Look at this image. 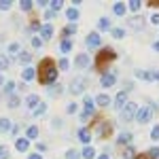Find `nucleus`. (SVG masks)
I'll list each match as a JSON object with an SVG mask.
<instances>
[{"instance_id": "obj_1", "label": "nucleus", "mask_w": 159, "mask_h": 159, "mask_svg": "<svg viewBox=\"0 0 159 159\" xmlns=\"http://www.w3.org/2000/svg\"><path fill=\"white\" fill-rule=\"evenodd\" d=\"M36 72H38L40 83H45V85H53V83L57 81V68H55L53 60H49V57H45V60L38 64Z\"/></svg>"}, {"instance_id": "obj_2", "label": "nucleus", "mask_w": 159, "mask_h": 159, "mask_svg": "<svg viewBox=\"0 0 159 159\" xmlns=\"http://www.w3.org/2000/svg\"><path fill=\"white\" fill-rule=\"evenodd\" d=\"M112 60H117V53L110 49V47H104V49L96 55V68H98V70H106V64L112 61Z\"/></svg>"}, {"instance_id": "obj_3", "label": "nucleus", "mask_w": 159, "mask_h": 159, "mask_svg": "<svg viewBox=\"0 0 159 159\" xmlns=\"http://www.w3.org/2000/svg\"><path fill=\"white\" fill-rule=\"evenodd\" d=\"M155 104H151V106H138V112H136V123L138 125H147L151 123L153 119V115H155Z\"/></svg>"}, {"instance_id": "obj_4", "label": "nucleus", "mask_w": 159, "mask_h": 159, "mask_svg": "<svg viewBox=\"0 0 159 159\" xmlns=\"http://www.w3.org/2000/svg\"><path fill=\"white\" fill-rule=\"evenodd\" d=\"M136 112H138V104L127 102V104L121 108V121L123 123H129L132 119H136Z\"/></svg>"}, {"instance_id": "obj_5", "label": "nucleus", "mask_w": 159, "mask_h": 159, "mask_svg": "<svg viewBox=\"0 0 159 159\" xmlns=\"http://www.w3.org/2000/svg\"><path fill=\"white\" fill-rule=\"evenodd\" d=\"M85 89H87V79L85 76H76V79H72V83H70V93H72V96L83 93Z\"/></svg>"}, {"instance_id": "obj_6", "label": "nucleus", "mask_w": 159, "mask_h": 159, "mask_svg": "<svg viewBox=\"0 0 159 159\" xmlns=\"http://www.w3.org/2000/svg\"><path fill=\"white\" fill-rule=\"evenodd\" d=\"M85 45L89 47V49H98L100 45H102L100 34H98V32H89V34H87V38H85Z\"/></svg>"}, {"instance_id": "obj_7", "label": "nucleus", "mask_w": 159, "mask_h": 159, "mask_svg": "<svg viewBox=\"0 0 159 159\" xmlns=\"http://www.w3.org/2000/svg\"><path fill=\"white\" fill-rule=\"evenodd\" d=\"M89 64H91V57H89L87 53H79L76 60H74V66H76V68H87Z\"/></svg>"}, {"instance_id": "obj_8", "label": "nucleus", "mask_w": 159, "mask_h": 159, "mask_svg": "<svg viewBox=\"0 0 159 159\" xmlns=\"http://www.w3.org/2000/svg\"><path fill=\"white\" fill-rule=\"evenodd\" d=\"M115 81H117V76H115V72H104L102 74V79H100V85L102 87H112L115 85Z\"/></svg>"}, {"instance_id": "obj_9", "label": "nucleus", "mask_w": 159, "mask_h": 159, "mask_svg": "<svg viewBox=\"0 0 159 159\" xmlns=\"http://www.w3.org/2000/svg\"><path fill=\"white\" fill-rule=\"evenodd\" d=\"M125 104H127V91H125V89H121V91L117 93V98H115V108L121 110Z\"/></svg>"}, {"instance_id": "obj_10", "label": "nucleus", "mask_w": 159, "mask_h": 159, "mask_svg": "<svg viewBox=\"0 0 159 159\" xmlns=\"http://www.w3.org/2000/svg\"><path fill=\"white\" fill-rule=\"evenodd\" d=\"M127 28H129V30H134V32H138V30H142V28H144V21H142L140 17H132V19L127 21Z\"/></svg>"}, {"instance_id": "obj_11", "label": "nucleus", "mask_w": 159, "mask_h": 159, "mask_svg": "<svg viewBox=\"0 0 159 159\" xmlns=\"http://www.w3.org/2000/svg\"><path fill=\"white\" fill-rule=\"evenodd\" d=\"M76 136H79V140H81L83 144H87V147H89V142H91V132H89L87 127H81Z\"/></svg>"}, {"instance_id": "obj_12", "label": "nucleus", "mask_w": 159, "mask_h": 159, "mask_svg": "<svg viewBox=\"0 0 159 159\" xmlns=\"http://www.w3.org/2000/svg\"><path fill=\"white\" fill-rule=\"evenodd\" d=\"M85 112L87 115H93L96 112V98H91V96H85Z\"/></svg>"}, {"instance_id": "obj_13", "label": "nucleus", "mask_w": 159, "mask_h": 159, "mask_svg": "<svg viewBox=\"0 0 159 159\" xmlns=\"http://www.w3.org/2000/svg\"><path fill=\"white\" fill-rule=\"evenodd\" d=\"M15 148H17L19 153H25V151L30 148V140H28V138H17V140H15Z\"/></svg>"}, {"instance_id": "obj_14", "label": "nucleus", "mask_w": 159, "mask_h": 159, "mask_svg": "<svg viewBox=\"0 0 159 159\" xmlns=\"http://www.w3.org/2000/svg\"><path fill=\"white\" fill-rule=\"evenodd\" d=\"M51 36H53V25L45 24L43 28H40V40H49Z\"/></svg>"}, {"instance_id": "obj_15", "label": "nucleus", "mask_w": 159, "mask_h": 159, "mask_svg": "<svg viewBox=\"0 0 159 159\" xmlns=\"http://www.w3.org/2000/svg\"><path fill=\"white\" fill-rule=\"evenodd\" d=\"M112 132V125L110 123H106V121H102L100 123V127H98V134H100V138H106V136Z\"/></svg>"}, {"instance_id": "obj_16", "label": "nucleus", "mask_w": 159, "mask_h": 159, "mask_svg": "<svg viewBox=\"0 0 159 159\" xmlns=\"http://www.w3.org/2000/svg\"><path fill=\"white\" fill-rule=\"evenodd\" d=\"M132 140H134V136L129 134V132H121L117 142H119V144H125V147H129V144H132Z\"/></svg>"}, {"instance_id": "obj_17", "label": "nucleus", "mask_w": 159, "mask_h": 159, "mask_svg": "<svg viewBox=\"0 0 159 159\" xmlns=\"http://www.w3.org/2000/svg\"><path fill=\"white\" fill-rule=\"evenodd\" d=\"M38 104H40V98H38L36 93H32V96H28V98H25V106H28V108H36Z\"/></svg>"}, {"instance_id": "obj_18", "label": "nucleus", "mask_w": 159, "mask_h": 159, "mask_svg": "<svg viewBox=\"0 0 159 159\" xmlns=\"http://www.w3.org/2000/svg\"><path fill=\"white\" fill-rule=\"evenodd\" d=\"M96 104H98V106H102V108L110 106V96H108V93H100L98 98H96Z\"/></svg>"}, {"instance_id": "obj_19", "label": "nucleus", "mask_w": 159, "mask_h": 159, "mask_svg": "<svg viewBox=\"0 0 159 159\" xmlns=\"http://www.w3.org/2000/svg\"><path fill=\"white\" fill-rule=\"evenodd\" d=\"M98 155H96V148L93 147H85L83 151H81V159H96Z\"/></svg>"}, {"instance_id": "obj_20", "label": "nucleus", "mask_w": 159, "mask_h": 159, "mask_svg": "<svg viewBox=\"0 0 159 159\" xmlns=\"http://www.w3.org/2000/svg\"><path fill=\"white\" fill-rule=\"evenodd\" d=\"M125 11H127V4H125V2H115V7H112V13H115V15L121 17V15H125Z\"/></svg>"}, {"instance_id": "obj_21", "label": "nucleus", "mask_w": 159, "mask_h": 159, "mask_svg": "<svg viewBox=\"0 0 159 159\" xmlns=\"http://www.w3.org/2000/svg\"><path fill=\"white\" fill-rule=\"evenodd\" d=\"M66 17H68V21H70V24H74V21L79 19V9H74V7H70V9L66 11Z\"/></svg>"}, {"instance_id": "obj_22", "label": "nucleus", "mask_w": 159, "mask_h": 159, "mask_svg": "<svg viewBox=\"0 0 159 159\" xmlns=\"http://www.w3.org/2000/svg\"><path fill=\"white\" fill-rule=\"evenodd\" d=\"M136 79H140V81H153V72H148V70H138V72H136Z\"/></svg>"}, {"instance_id": "obj_23", "label": "nucleus", "mask_w": 159, "mask_h": 159, "mask_svg": "<svg viewBox=\"0 0 159 159\" xmlns=\"http://www.w3.org/2000/svg\"><path fill=\"white\" fill-rule=\"evenodd\" d=\"M11 129H13L11 119H4V117H2V119H0V132L4 134V132H11Z\"/></svg>"}, {"instance_id": "obj_24", "label": "nucleus", "mask_w": 159, "mask_h": 159, "mask_svg": "<svg viewBox=\"0 0 159 159\" xmlns=\"http://www.w3.org/2000/svg\"><path fill=\"white\" fill-rule=\"evenodd\" d=\"M45 112H47V104H45V102H40V104H38L36 108L32 110V115H34V117H43Z\"/></svg>"}, {"instance_id": "obj_25", "label": "nucleus", "mask_w": 159, "mask_h": 159, "mask_svg": "<svg viewBox=\"0 0 159 159\" xmlns=\"http://www.w3.org/2000/svg\"><path fill=\"white\" fill-rule=\"evenodd\" d=\"M98 30H102V32L110 30V19H108V17H102V19L98 21Z\"/></svg>"}, {"instance_id": "obj_26", "label": "nucleus", "mask_w": 159, "mask_h": 159, "mask_svg": "<svg viewBox=\"0 0 159 159\" xmlns=\"http://www.w3.org/2000/svg\"><path fill=\"white\" fill-rule=\"evenodd\" d=\"M123 159H136V151H134V147L129 144V147H125V151H123V155H121Z\"/></svg>"}, {"instance_id": "obj_27", "label": "nucleus", "mask_w": 159, "mask_h": 159, "mask_svg": "<svg viewBox=\"0 0 159 159\" xmlns=\"http://www.w3.org/2000/svg\"><path fill=\"white\" fill-rule=\"evenodd\" d=\"M25 138H28V140H34V138H38V127H36V125L28 127V132H25Z\"/></svg>"}, {"instance_id": "obj_28", "label": "nucleus", "mask_w": 159, "mask_h": 159, "mask_svg": "<svg viewBox=\"0 0 159 159\" xmlns=\"http://www.w3.org/2000/svg\"><path fill=\"white\" fill-rule=\"evenodd\" d=\"M21 74H24V81H32V79L36 76V70L28 66V68H25V70H24V72H21Z\"/></svg>"}, {"instance_id": "obj_29", "label": "nucleus", "mask_w": 159, "mask_h": 159, "mask_svg": "<svg viewBox=\"0 0 159 159\" xmlns=\"http://www.w3.org/2000/svg\"><path fill=\"white\" fill-rule=\"evenodd\" d=\"M61 91H64V87L57 83V85H49V93L51 96H61Z\"/></svg>"}, {"instance_id": "obj_30", "label": "nucleus", "mask_w": 159, "mask_h": 159, "mask_svg": "<svg viewBox=\"0 0 159 159\" xmlns=\"http://www.w3.org/2000/svg\"><path fill=\"white\" fill-rule=\"evenodd\" d=\"M72 34H76V24H68L64 28V36H72Z\"/></svg>"}, {"instance_id": "obj_31", "label": "nucleus", "mask_w": 159, "mask_h": 159, "mask_svg": "<svg viewBox=\"0 0 159 159\" xmlns=\"http://www.w3.org/2000/svg\"><path fill=\"white\" fill-rule=\"evenodd\" d=\"M17 55H19V61H21V64H30V60H32V55H30L28 51H19Z\"/></svg>"}, {"instance_id": "obj_32", "label": "nucleus", "mask_w": 159, "mask_h": 159, "mask_svg": "<svg viewBox=\"0 0 159 159\" xmlns=\"http://www.w3.org/2000/svg\"><path fill=\"white\" fill-rule=\"evenodd\" d=\"M70 49H72V40L70 38H64L61 40V53H68Z\"/></svg>"}, {"instance_id": "obj_33", "label": "nucleus", "mask_w": 159, "mask_h": 159, "mask_svg": "<svg viewBox=\"0 0 159 159\" xmlns=\"http://www.w3.org/2000/svg\"><path fill=\"white\" fill-rule=\"evenodd\" d=\"M140 7H142L140 0H129V2H127V9H129V11H140Z\"/></svg>"}, {"instance_id": "obj_34", "label": "nucleus", "mask_w": 159, "mask_h": 159, "mask_svg": "<svg viewBox=\"0 0 159 159\" xmlns=\"http://www.w3.org/2000/svg\"><path fill=\"white\" fill-rule=\"evenodd\" d=\"M19 7H21V11H32V7H34V2H32V0H21V2H19Z\"/></svg>"}, {"instance_id": "obj_35", "label": "nucleus", "mask_w": 159, "mask_h": 159, "mask_svg": "<svg viewBox=\"0 0 159 159\" xmlns=\"http://www.w3.org/2000/svg\"><path fill=\"white\" fill-rule=\"evenodd\" d=\"M66 159H81V153L74 151V148H68L66 151Z\"/></svg>"}, {"instance_id": "obj_36", "label": "nucleus", "mask_w": 159, "mask_h": 159, "mask_svg": "<svg viewBox=\"0 0 159 159\" xmlns=\"http://www.w3.org/2000/svg\"><path fill=\"white\" fill-rule=\"evenodd\" d=\"M147 157H148V159H159V147H153V148H148Z\"/></svg>"}, {"instance_id": "obj_37", "label": "nucleus", "mask_w": 159, "mask_h": 159, "mask_svg": "<svg viewBox=\"0 0 159 159\" xmlns=\"http://www.w3.org/2000/svg\"><path fill=\"white\" fill-rule=\"evenodd\" d=\"M110 32H112V38H123L125 36V30H121V28H110Z\"/></svg>"}, {"instance_id": "obj_38", "label": "nucleus", "mask_w": 159, "mask_h": 159, "mask_svg": "<svg viewBox=\"0 0 159 159\" xmlns=\"http://www.w3.org/2000/svg\"><path fill=\"white\" fill-rule=\"evenodd\" d=\"M76 110H79V104H76V102H70V104L66 106V112H68V115H74Z\"/></svg>"}, {"instance_id": "obj_39", "label": "nucleus", "mask_w": 159, "mask_h": 159, "mask_svg": "<svg viewBox=\"0 0 159 159\" xmlns=\"http://www.w3.org/2000/svg\"><path fill=\"white\" fill-rule=\"evenodd\" d=\"M17 106H19V98L17 96H11L9 98V108H17Z\"/></svg>"}, {"instance_id": "obj_40", "label": "nucleus", "mask_w": 159, "mask_h": 159, "mask_svg": "<svg viewBox=\"0 0 159 159\" xmlns=\"http://www.w3.org/2000/svg\"><path fill=\"white\" fill-rule=\"evenodd\" d=\"M11 0H0V11H9V9H11Z\"/></svg>"}, {"instance_id": "obj_41", "label": "nucleus", "mask_w": 159, "mask_h": 159, "mask_svg": "<svg viewBox=\"0 0 159 159\" xmlns=\"http://www.w3.org/2000/svg\"><path fill=\"white\" fill-rule=\"evenodd\" d=\"M57 66H60V70H68V66H70V61L66 60V57H61V60L57 61Z\"/></svg>"}, {"instance_id": "obj_42", "label": "nucleus", "mask_w": 159, "mask_h": 159, "mask_svg": "<svg viewBox=\"0 0 159 159\" xmlns=\"http://www.w3.org/2000/svg\"><path fill=\"white\" fill-rule=\"evenodd\" d=\"M4 89H7V93H9V96H13V91H15V83H13V81H7Z\"/></svg>"}, {"instance_id": "obj_43", "label": "nucleus", "mask_w": 159, "mask_h": 159, "mask_svg": "<svg viewBox=\"0 0 159 159\" xmlns=\"http://www.w3.org/2000/svg\"><path fill=\"white\" fill-rule=\"evenodd\" d=\"M49 4L53 7V11H55V13H57L61 7H64V2H61V0H53V2H49Z\"/></svg>"}, {"instance_id": "obj_44", "label": "nucleus", "mask_w": 159, "mask_h": 159, "mask_svg": "<svg viewBox=\"0 0 159 159\" xmlns=\"http://www.w3.org/2000/svg\"><path fill=\"white\" fill-rule=\"evenodd\" d=\"M151 140H159V125H155L151 129Z\"/></svg>"}, {"instance_id": "obj_45", "label": "nucleus", "mask_w": 159, "mask_h": 159, "mask_svg": "<svg viewBox=\"0 0 159 159\" xmlns=\"http://www.w3.org/2000/svg\"><path fill=\"white\" fill-rule=\"evenodd\" d=\"M0 159H9V148L0 144Z\"/></svg>"}, {"instance_id": "obj_46", "label": "nucleus", "mask_w": 159, "mask_h": 159, "mask_svg": "<svg viewBox=\"0 0 159 159\" xmlns=\"http://www.w3.org/2000/svg\"><path fill=\"white\" fill-rule=\"evenodd\" d=\"M40 45H43L40 36H34V38H32V47H34V49H40Z\"/></svg>"}, {"instance_id": "obj_47", "label": "nucleus", "mask_w": 159, "mask_h": 159, "mask_svg": "<svg viewBox=\"0 0 159 159\" xmlns=\"http://www.w3.org/2000/svg\"><path fill=\"white\" fill-rule=\"evenodd\" d=\"M9 53H19V45H17V43L9 45Z\"/></svg>"}, {"instance_id": "obj_48", "label": "nucleus", "mask_w": 159, "mask_h": 159, "mask_svg": "<svg viewBox=\"0 0 159 159\" xmlns=\"http://www.w3.org/2000/svg\"><path fill=\"white\" fill-rule=\"evenodd\" d=\"M51 127H53V129H60L61 127V119H53V121H51Z\"/></svg>"}, {"instance_id": "obj_49", "label": "nucleus", "mask_w": 159, "mask_h": 159, "mask_svg": "<svg viewBox=\"0 0 159 159\" xmlns=\"http://www.w3.org/2000/svg\"><path fill=\"white\" fill-rule=\"evenodd\" d=\"M40 28H43V25L38 24V19H34V21L30 24V30H38V32H40Z\"/></svg>"}, {"instance_id": "obj_50", "label": "nucleus", "mask_w": 159, "mask_h": 159, "mask_svg": "<svg viewBox=\"0 0 159 159\" xmlns=\"http://www.w3.org/2000/svg\"><path fill=\"white\" fill-rule=\"evenodd\" d=\"M4 68H9V60L7 57H0V70H4Z\"/></svg>"}, {"instance_id": "obj_51", "label": "nucleus", "mask_w": 159, "mask_h": 159, "mask_svg": "<svg viewBox=\"0 0 159 159\" xmlns=\"http://www.w3.org/2000/svg\"><path fill=\"white\" fill-rule=\"evenodd\" d=\"M55 17V11H47L45 13V19H53Z\"/></svg>"}, {"instance_id": "obj_52", "label": "nucleus", "mask_w": 159, "mask_h": 159, "mask_svg": "<svg viewBox=\"0 0 159 159\" xmlns=\"http://www.w3.org/2000/svg\"><path fill=\"white\" fill-rule=\"evenodd\" d=\"M36 151H38V153H43V151H47V144H40V142H38V144H36Z\"/></svg>"}, {"instance_id": "obj_53", "label": "nucleus", "mask_w": 159, "mask_h": 159, "mask_svg": "<svg viewBox=\"0 0 159 159\" xmlns=\"http://www.w3.org/2000/svg\"><path fill=\"white\" fill-rule=\"evenodd\" d=\"M151 21H153V24H155V25H159V13H155V15L151 17Z\"/></svg>"}, {"instance_id": "obj_54", "label": "nucleus", "mask_w": 159, "mask_h": 159, "mask_svg": "<svg viewBox=\"0 0 159 159\" xmlns=\"http://www.w3.org/2000/svg\"><path fill=\"white\" fill-rule=\"evenodd\" d=\"M28 159H43V157H40V153H32V155H28Z\"/></svg>"}, {"instance_id": "obj_55", "label": "nucleus", "mask_w": 159, "mask_h": 159, "mask_svg": "<svg viewBox=\"0 0 159 159\" xmlns=\"http://www.w3.org/2000/svg\"><path fill=\"white\" fill-rule=\"evenodd\" d=\"M89 117H91V115H87V112H83V115H81V121L85 123V121H87V119H89Z\"/></svg>"}, {"instance_id": "obj_56", "label": "nucleus", "mask_w": 159, "mask_h": 159, "mask_svg": "<svg viewBox=\"0 0 159 159\" xmlns=\"http://www.w3.org/2000/svg\"><path fill=\"white\" fill-rule=\"evenodd\" d=\"M153 49H155V51H159V40H155V43H153Z\"/></svg>"}, {"instance_id": "obj_57", "label": "nucleus", "mask_w": 159, "mask_h": 159, "mask_svg": "<svg viewBox=\"0 0 159 159\" xmlns=\"http://www.w3.org/2000/svg\"><path fill=\"white\" fill-rule=\"evenodd\" d=\"M153 81H159V70H157V72H153Z\"/></svg>"}, {"instance_id": "obj_58", "label": "nucleus", "mask_w": 159, "mask_h": 159, "mask_svg": "<svg viewBox=\"0 0 159 159\" xmlns=\"http://www.w3.org/2000/svg\"><path fill=\"white\" fill-rule=\"evenodd\" d=\"M96 159H110V157H108V155H106V153H104V155H98V157H96Z\"/></svg>"}, {"instance_id": "obj_59", "label": "nucleus", "mask_w": 159, "mask_h": 159, "mask_svg": "<svg viewBox=\"0 0 159 159\" xmlns=\"http://www.w3.org/2000/svg\"><path fill=\"white\" fill-rule=\"evenodd\" d=\"M136 159H148L147 155H136Z\"/></svg>"}, {"instance_id": "obj_60", "label": "nucleus", "mask_w": 159, "mask_h": 159, "mask_svg": "<svg viewBox=\"0 0 159 159\" xmlns=\"http://www.w3.org/2000/svg\"><path fill=\"white\" fill-rule=\"evenodd\" d=\"M0 85H4V76L2 74H0Z\"/></svg>"}]
</instances>
